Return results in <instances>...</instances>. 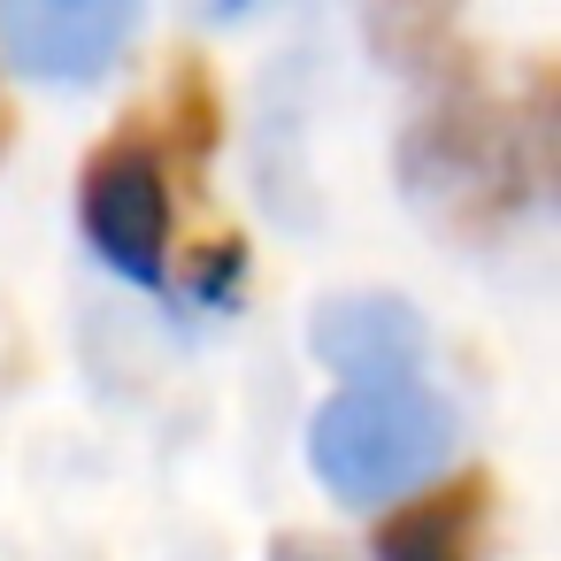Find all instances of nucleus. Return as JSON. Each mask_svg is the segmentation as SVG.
<instances>
[{
  "label": "nucleus",
  "instance_id": "nucleus-1",
  "mask_svg": "<svg viewBox=\"0 0 561 561\" xmlns=\"http://www.w3.org/2000/svg\"><path fill=\"white\" fill-rule=\"evenodd\" d=\"M446 454H454V408L423 377L346 385L308 423V461L346 507H377V500L431 484Z\"/></svg>",
  "mask_w": 561,
  "mask_h": 561
},
{
  "label": "nucleus",
  "instance_id": "nucleus-2",
  "mask_svg": "<svg viewBox=\"0 0 561 561\" xmlns=\"http://www.w3.org/2000/svg\"><path fill=\"white\" fill-rule=\"evenodd\" d=\"M78 216H85L93 254L116 277L162 285V270H170V170H162L147 131H116L93 147V162L78 178Z\"/></svg>",
  "mask_w": 561,
  "mask_h": 561
},
{
  "label": "nucleus",
  "instance_id": "nucleus-3",
  "mask_svg": "<svg viewBox=\"0 0 561 561\" xmlns=\"http://www.w3.org/2000/svg\"><path fill=\"white\" fill-rule=\"evenodd\" d=\"M139 32L124 0H9L0 9V55L39 85H93Z\"/></svg>",
  "mask_w": 561,
  "mask_h": 561
},
{
  "label": "nucleus",
  "instance_id": "nucleus-4",
  "mask_svg": "<svg viewBox=\"0 0 561 561\" xmlns=\"http://www.w3.org/2000/svg\"><path fill=\"white\" fill-rule=\"evenodd\" d=\"M308 346L346 385H392V377H415V362H423V316L392 293H346V300L316 308Z\"/></svg>",
  "mask_w": 561,
  "mask_h": 561
},
{
  "label": "nucleus",
  "instance_id": "nucleus-5",
  "mask_svg": "<svg viewBox=\"0 0 561 561\" xmlns=\"http://www.w3.org/2000/svg\"><path fill=\"white\" fill-rule=\"evenodd\" d=\"M484 507H492V484L484 477H454V484L408 500L400 515H385L369 553L377 561H477Z\"/></svg>",
  "mask_w": 561,
  "mask_h": 561
},
{
  "label": "nucleus",
  "instance_id": "nucleus-6",
  "mask_svg": "<svg viewBox=\"0 0 561 561\" xmlns=\"http://www.w3.org/2000/svg\"><path fill=\"white\" fill-rule=\"evenodd\" d=\"M270 561H346L339 546H323V538H277V553Z\"/></svg>",
  "mask_w": 561,
  "mask_h": 561
},
{
  "label": "nucleus",
  "instance_id": "nucleus-7",
  "mask_svg": "<svg viewBox=\"0 0 561 561\" xmlns=\"http://www.w3.org/2000/svg\"><path fill=\"white\" fill-rule=\"evenodd\" d=\"M9 139H16V116H9V93H0V154H9Z\"/></svg>",
  "mask_w": 561,
  "mask_h": 561
}]
</instances>
